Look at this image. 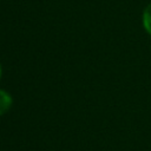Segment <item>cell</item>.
<instances>
[{"label": "cell", "mask_w": 151, "mask_h": 151, "mask_svg": "<svg viewBox=\"0 0 151 151\" xmlns=\"http://www.w3.org/2000/svg\"><path fill=\"white\" fill-rule=\"evenodd\" d=\"M142 21H143L144 29L151 35V2L144 8L143 17H142Z\"/></svg>", "instance_id": "7a4b0ae2"}, {"label": "cell", "mask_w": 151, "mask_h": 151, "mask_svg": "<svg viewBox=\"0 0 151 151\" xmlns=\"http://www.w3.org/2000/svg\"><path fill=\"white\" fill-rule=\"evenodd\" d=\"M11 105H12V98H11V96L7 92L0 90V116L4 114V113H6L9 110Z\"/></svg>", "instance_id": "6da1fadb"}, {"label": "cell", "mask_w": 151, "mask_h": 151, "mask_svg": "<svg viewBox=\"0 0 151 151\" xmlns=\"http://www.w3.org/2000/svg\"><path fill=\"white\" fill-rule=\"evenodd\" d=\"M0 77H1V67H0Z\"/></svg>", "instance_id": "3957f363"}]
</instances>
